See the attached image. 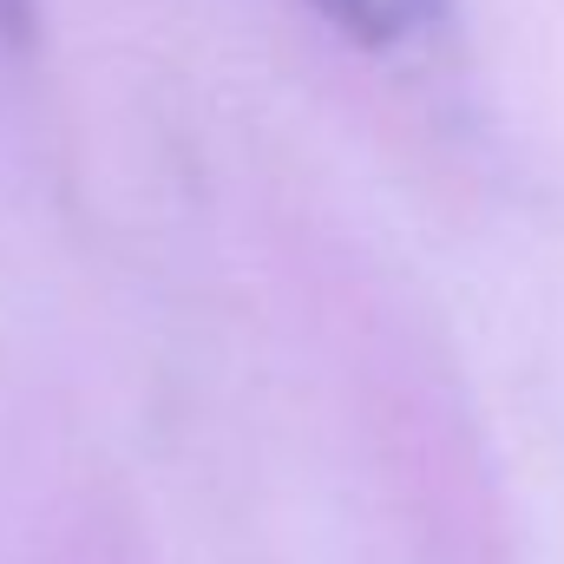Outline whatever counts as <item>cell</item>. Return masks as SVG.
<instances>
[{"label":"cell","instance_id":"1","mask_svg":"<svg viewBox=\"0 0 564 564\" xmlns=\"http://www.w3.org/2000/svg\"><path fill=\"white\" fill-rule=\"evenodd\" d=\"M308 7L375 53H401L446 20V0H308Z\"/></svg>","mask_w":564,"mask_h":564},{"label":"cell","instance_id":"2","mask_svg":"<svg viewBox=\"0 0 564 564\" xmlns=\"http://www.w3.org/2000/svg\"><path fill=\"white\" fill-rule=\"evenodd\" d=\"M0 33L7 40H26L33 33V0H0Z\"/></svg>","mask_w":564,"mask_h":564}]
</instances>
